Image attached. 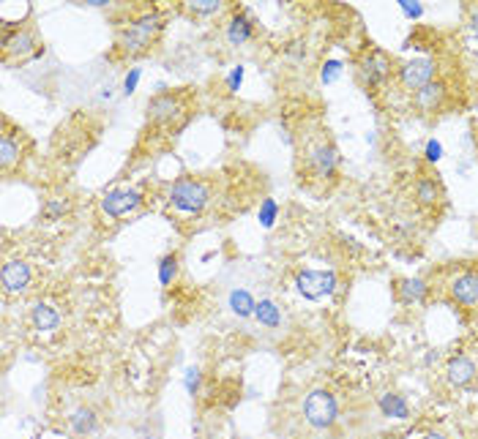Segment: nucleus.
Listing matches in <instances>:
<instances>
[{"instance_id":"39448f33","label":"nucleus","mask_w":478,"mask_h":439,"mask_svg":"<svg viewBox=\"0 0 478 439\" xmlns=\"http://www.w3.org/2000/svg\"><path fill=\"white\" fill-rule=\"evenodd\" d=\"M142 205V194L137 188H112L101 197V210L112 219L128 216L131 210H137Z\"/></svg>"},{"instance_id":"72a5a7b5","label":"nucleus","mask_w":478,"mask_h":439,"mask_svg":"<svg viewBox=\"0 0 478 439\" xmlns=\"http://www.w3.org/2000/svg\"><path fill=\"white\" fill-rule=\"evenodd\" d=\"M424 439H446V437H443V434H426Z\"/></svg>"},{"instance_id":"a878e982","label":"nucleus","mask_w":478,"mask_h":439,"mask_svg":"<svg viewBox=\"0 0 478 439\" xmlns=\"http://www.w3.org/2000/svg\"><path fill=\"white\" fill-rule=\"evenodd\" d=\"M418 199H421L424 205H432V202L438 199V186H435L429 178L418 180Z\"/></svg>"},{"instance_id":"dca6fc26","label":"nucleus","mask_w":478,"mask_h":439,"mask_svg":"<svg viewBox=\"0 0 478 439\" xmlns=\"http://www.w3.org/2000/svg\"><path fill=\"white\" fill-rule=\"evenodd\" d=\"M68 426H71V431H74V434H80V437L91 434V431L96 429L94 409H88V407L74 409V412H71V417H68Z\"/></svg>"},{"instance_id":"c85d7f7f","label":"nucleus","mask_w":478,"mask_h":439,"mask_svg":"<svg viewBox=\"0 0 478 439\" xmlns=\"http://www.w3.org/2000/svg\"><path fill=\"white\" fill-rule=\"evenodd\" d=\"M339 74H342V63L339 61H328L325 66H322V82H325V85H328V82H334Z\"/></svg>"},{"instance_id":"1a4fd4ad","label":"nucleus","mask_w":478,"mask_h":439,"mask_svg":"<svg viewBox=\"0 0 478 439\" xmlns=\"http://www.w3.org/2000/svg\"><path fill=\"white\" fill-rule=\"evenodd\" d=\"M451 295L462 306H478V273H462L451 284Z\"/></svg>"},{"instance_id":"7c9ffc66","label":"nucleus","mask_w":478,"mask_h":439,"mask_svg":"<svg viewBox=\"0 0 478 439\" xmlns=\"http://www.w3.org/2000/svg\"><path fill=\"white\" fill-rule=\"evenodd\" d=\"M399 8H402L410 20H418V17L424 14V6H421V3H415V0H399Z\"/></svg>"},{"instance_id":"20e7f679","label":"nucleus","mask_w":478,"mask_h":439,"mask_svg":"<svg viewBox=\"0 0 478 439\" xmlns=\"http://www.w3.org/2000/svg\"><path fill=\"white\" fill-rule=\"evenodd\" d=\"M295 286L306 300H320L336 289V273L334 270H304V273H298Z\"/></svg>"},{"instance_id":"4be33fe9","label":"nucleus","mask_w":478,"mask_h":439,"mask_svg":"<svg viewBox=\"0 0 478 439\" xmlns=\"http://www.w3.org/2000/svg\"><path fill=\"white\" fill-rule=\"evenodd\" d=\"M380 409H382V415H388V417H408V415H410V409H408V401H405L402 396H394V393L382 396V399H380Z\"/></svg>"},{"instance_id":"7ed1b4c3","label":"nucleus","mask_w":478,"mask_h":439,"mask_svg":"<svg viewBox=\"0 0 478 439\" xmlns=\"http://www.w3.org/2000/svg\"><path fill=\"white\" fill-rule=\"evenodd\" d=\"M339 415L336 399L328 390H312L304 401V417L312 429H331Z\"/></svg>"},{"instance_id":"9b49d317","label":"nucleus","mask_w":478,"mask_h":439,"mask_svg":"<svg viewBox=\"0 0 478 439\" xmlns=\"http://www.w3.org/2000/svg\"><path fill=\"white\" fill-rule=\"evenodd\" d=\"M476 379V363L470 357H454L448 363V382L456 387H465Z\"/></svg>"},{"instance_id":"cd10ccee","label":"nucleus","mask_w":478,"mask_h":439,"mask_svg":"<svg viewBox=\"0 0 478 439\" xmlns=\"http://www.w3.org/2000/svg\"><path fill=\"white\" fill-rule=\"evenodd\" d=\"M241 82H244V66H235V68L227 74V91H230V93H238Z\"/></svg>"},{"instance_id":"6e6552de","label":"nucleus","mask_w":478,"mask_h":439,"mask_svg":"<svg viewBox=\"0 0 478 439\" xmlns=\"http://www.w3.org/2000/svg\"><path fill=\"white\" fill-rule=\"evenodd\" d=\"M309 167H312V172L318 175V178H331L334 175V169H336V164H339V153H336V148H331V145H318V148H312L309 151Z\"/></svg>"},{"instance_id":"f3484780","label":"nucleus","mask_w":478,"mask_h":439,"mask_svg":"<svg viewBox=\"0 0 478 439\" xmlns=\"http://www.w3.org/2000/svg\"><path fill=\"white\" fill-rule=\"evenodd\" d=\"M255 316L260 325H265V328H279L282 325V309L274 303V300H260L255 309Z\"/></svg>"},{"instance_id":"0eeeda50","label":"nucleus","mask_w":478,"mask_h":439,"mask_svg":"<svg viewBox=\"0 0 478 439\" xmlns=\"http://www.w3.org/2000/svg\"><path fill=\"white\" fill-rule=\"evenodd\" d=\"M432 77H435V61H429V58H413L402 66V82L413 91H421L424 85H429Z\"/></svg>"},{"instance_id":"f704fd0d","label":"nucleus","mask_w":478,"mask_h":439,"mask_svg":"<svg viewBox=\"0 0 478 439\" xmlns=\"http://www.w3.org/2000/svg\"><path fill=\"white\" fill-rule=\"evenodd\" d=\"M473 31L478 33V11H476V14H473Z\"/></svg>"},{"instance_id":"bb28decb","label":"nucleus","mask_w":478,"mask_h":439,"mask_svg":"<svg viewBox=\"0 0 478 439\" xmlns=\"http://www.w3.org/2000/svg\"><path fill=\"white\" fill-rule=\"evenodd\" d=\"M189 8L197 14H214V11H219V0H191Z\"/></svg>"},{"instance_id":"ddd939ff","label":"nucleus","mask_w":478,"mask_h":439,"mask_svg":"<svg viewBox=\"0 0 478 439\" xmlns=\"http://www.w3.org/2000/svg\"><path fill=\"white\" fill-rule=\"evenodd\" d=\"M252 38V20L246 17V14H235L232 20H230V25H227V41L232 44V47H241V44H246Z\"/></svg>"},{"instance_id":"aec40b11","label":"nucleus","mask_w":478,"mask_h":439,"mask_svg":"<svg viewBox=\"0 0 478 439\" xmlns=\"http://www.w3.org/2000/svg\"><path fill=\"white\" fill-rule=\"evenodd\" d=\"M440 101H443V85H438V82H429L421 91H415V104L421 109H435Z\"/></svg>"},{"instance_id":"a211bd4d","label":"nucleus","mask_w":478,"mask_h":439,"mask_svg":"<svg viewBox=\"0 0 478 439\" xmlns=\"http://www.w3.org/2000/svg\"><path fill=\"white\" fill-rule=\"evenodd\" d=\"M33 47H38V44H36V38H33L31 31H17L14 38L6 41V52H8V55H31V52L36 55Z\"/></svg>"},{"instance_id":"2eb2a0df","label":"nucleus","mask_w":478,"mask_h":439,"mask_svg":"<svg viewBox=\"0 0 478 439\" xmlns=\"http://www.w3.org/2000/svg\"><path fill=\"white\" fill-rule=\"evenodd\" d=\"M396 292H399V300H405V303H421L426 298L429 286L421 279H402L399 286H396Z\"/></svg>"},{"instance_id":"9d476101","label":"nucleus","mask_w":478,"mask_h":439,"mask_svg":"<svg viewBox=\"0 0 478 439\" xmlns=\"http://www.w3.org/2000/svg\"><path fill=\"white\" fill-rule=\"evenodd\" d=\"M178 98H172L170 93H159L156 98L148 101V118L156 121V123H167L178 115Z\"/></svg>"},{"instance_id":"5701e85b","label":"nucleus","mask_w":478,"mask_h":439,"mask_svg":"<svg viewBox=\"0 0 478 439\" xmlns=\"http://www.w3.org/2000/svg\"><path fill=\"white\" fill-rule=\"evenodd\" d=\"M276 216H279V205H276V199H262V205H260V213H257V219H260V224L265 226V229H271L274 226V221H276Z\"/></svg>"},{"instance_id":"b1692460","label":"nucleus","mask_w":478,"mask_h":439,"mask_svg":"<svg viewBox=\"0 0 478 439\" xmlns=\"http://www.w3.org/2000/svg\"><path fill=\"white\" fill-rule=\"evenodd\" d=\"M175 273H178V259L170 254V256H164L159 262V282L167 286V284H172V279H175Z\"/></svg>"},{"instance_id":"412c9836","label":"nucleus","mask_w":478,"mask_h":439,"mask_svg":"<svg viewBox=\"0 0 478 439\" xmlns=\"http://www.w3.org/2000/svg\"><path fill=\"white\" fill-rule=\"evenodd\" d=\"M17 161H20V142L11 134H3V139H0V164H3V169L14 167Z\"/></svg>"},{"instance_id":"f8f14e48","label":"nucleus","mask_w":478,"mask_h":439,"mask_svg":"<svg viewBox=\"0 0 478 439\" xmlns=\"http://www.w3.org/2000/svg\"><path fill=\"white\" fill-rule=\"evenodd\" d=\"M388 68H391V63L385 61V55L375 52V55H369V58L364 61V66H361V77H364L369 85H378V82L385 79Z\"/></svg>"},{"instance_id":"f03ea898","label":"nucleus","mask_w":478,"mask_h":439,"mask_svg":"<svg viewBox=\"0 0 478 439\" xmlns=\"http://www.w3.org/2000/svg\"><path fill=\"white\" fill-rule=\"evenodd\" d=\"M211 199V191L202 180L194 178H178L170 188V202L184 213H200Z\"/></svg>"},{"instance_id":"393cba45","label":"nucleus","mask_w":478,"mask_h":439,"mask_svg":"<svg viewBox=\"0 0 478 439\" xmlns=\"http://www.w3.org/2000/svg\"><path fill=\"white\" fill-rule=\"evenodd\" d=\"M66 210H68V202H66V199H50V202L44 205V210H41V213H44V219L58 221Z\"/></svg>"},{"instance_id":"423d86ee","label":"nucleus","mask_w":478,"mask_h":439,"mask_svg":"<svg viewBox=\"0 0 478 439\" xmlns=\"http://www.w3.org/2000/svg\"><path fill=\"white\" fill-rule=\"evenodd\" d=\"M33 273L31 265L22 262V259H11L3 265V273H0V282H3V289L6 292H25L28 284H31Z\"/></svg>"},{"instance_id":"2f4dec72","label":"nucleus","mask_w":478,"mask_h":439,"mask_svg":"<svg viewBox=\"0 0 478 439\" xmlns=\"http://www.w3.org/2000/svg\"><path fill=\"white\" fill-rule=\"evenodd\" d=\"M140 77H142V71L140 68H131L126 74V79H124V93L131 95L134 91H137V82H140Z\"/></svg>"},{"instance_id":"6ab92c4d","label":"nucleus","mask_w":478,"mask_h":439,"mask_svg":"<svg viewBox=\"0 0 478 439\" xmlns=\"http://www.w3.org/2000/svg\"><path fill=\"white\" fill-rule=\"evenodd\" d=\"M230 309H232V314H238V316H252L257 309V300L246 289H232L230 292Z\"/></svg>"},{"instance_id":"c756f323","label":"nucleus","mask_w":478,"mask_h":439,"mask_svg":"<svg viewBox=\"0 0 478 439\" xmlns=\"http://www.w3.org/2000/svg\"><path fill=\"white\" fill-rule=\"evenodd\" d=\"M184 385H186V390H189L191 396L200 390V369H186V376H184Z\"/></svg>"},{"instance_id":"4468645a","label":"nucleus","mask_w":478,"mask_h":439,"mask_svg":"<svg viewBox=\"0 0 478 439\" xmlns=\"http://www.w3.org/2000/svg\"><path fill=\"white\" fill-rule=\"evenodd\" d=\"M33 325H36V330H55L61 325V314L50 303H36L33 306Z\"/></svg>"},{"instance_id":"473e14b6","label":"nucleus","mask_w":478,"mask_h":439,"mask_svg":"<svg viewBox=\"0 0 478 439\" xmlns=\"http://www.w3.org/2000/svg\"><path fill=\"white\" fill-rule=\"evenodd\" d=\"M440 156H443V145L438 139H429L426 142V158L429 161H440Z\"/></svg>"},{"instance_id":"f257e3e1","label":"nucleus","mask_w":478,"mask_h":439,"mask_svg":"<svg viewBox=\"0 0 478 439\" xmlns=\"http://www.w3.org/2000/svg\"><path fill=\"white\" fill-rule=\"evenodd\" d=\"M159 31H161V17L156 14V11L137 17L126 31H124V36H121V47H124V52H128V55H140V52H145V49L154 44V38L159 36Z\"/></svg>"}]
</instances>
